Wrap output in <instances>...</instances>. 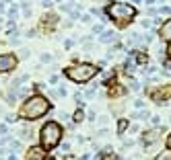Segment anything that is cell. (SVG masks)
I'll return each mask as SVG.
<instances>
[{"label": "cell", "instance_id": "obj_1", "mask_svg": "<svg viewBox=\"0 0 171 160\" xmlns=\"http://www.w3.org/2000/svg\"><path fill=\"white\" fill-rule=\"evenodd\" d=\"M49 109H52V105H49V101L45 97H41V95H31L29 99H25L19 115L23 117V119L35 121V119H39V117H44Z\"/></svg>", "mask_w": 171, "mask_h": 160}, {"label": "cell", "instance_id": "obj_2", "mask_svg": "<svg viewBox=\"0 0 171 160\" xmlns=\"http://www.w3.org/2000/svg\"><path fill=\"white\" fill-rule=\"evenodd\" d=\"M105 12H107V15L116 21V23L126 25L128 21L134 19V15H136V8H134L132 4H126V2H111V4H107Z\"/></svg>", "mask_w": 171, "mask_h": 160}, {"label": "cell", "instance_id": "obj_3", "mask_svg": "<svg viewBox=\"0 0 171 160\" xmlns=\"http://www.w3.org/2000/svg\"><path fill=\"white\" fill-rule=\"evenodd\" d=\"M60 138H62V127L58 125L56 121H48L41 131H39V140H41V146L45 150H52L60 144Z\"/></svg>", "mask_w": 171, "mask_h": 160}, {"label": "cell", "instance_id": "obj_4", "mask_svg": "<svg viewBox=\"0 0 171 160\" xmlns=\"http://www.w3.org/2000/svg\"><path fill=\"white\" fill-rule=\"evenodd\" d=\"M97 72H99L97 66H93V64H76V66L66 70V76L74 82H89Z\"/></svg>", "mask_w": 171, "mask_h": 160}, {"label": "cell", "instance_id": "obj_5", "mask_svg": "<svg viewBox=\"0 0 171 160\" xmlns=\"http://www.w3.org/2000/svg\"><path fill=\"white\" fill-rule=\"evenodd\" d=\"M17 56H13V53H0V74H6L10 72V70L17 68Z\"/></svg>", "mask_w": 171, "mask_h": 160}, {"label": "cell", "instance_id": "obj_6", "mask_svg": "<svg viewBox=\"0 0 171 160\" xmlns=\"http://www.w3.org/2000/svg\"><path fill=\"white\" fill-rule=\"evenodd\" d=\"M45 158V148L41 146H33V148H29L27 150V160H44Z\"/></svg>", "mask_w": 171, "mask_h": 160}, {"label": "cell", "instance_id": "obj_7", "mask_svg": "<svg viewBox=\"0 0 171 160\" xmlns=\"http://www.w3.org/2000/svg\"><path fill=\"white\" fill-rule=\"evenodd\" d=\"M151 97H153V101H157L159 105H163V101H167V99L171 97V84H169L167 88H163V90H157V92H153Z\"/></svg>", "mask_w": 171, "mask_h": 160}, {"label": "cell", "instance_id": "obj_8", "mask_svg": "<svg viewBox=\"0 0 171 160\" xmlns=\"http://www.w3.org/2000/svg\"><path fill=\"white\" fill-rule=\"evenodd\" d=\"M159 35H161V39H165V41H171V19L163 23V27H161V31H159Z\"/></svg>", "mask_w": 171, "mask_h": 160}, {"label": "cell", "instance_id": "obj_9", "mask_svg": "<svg viewBox=\"0 0 171 160\" xmlns=\"http://www.w3.org/2000/svg\"><path fill=\"white\" fill-rule=\"evenodd\" d=\"M101 37H99V41H101V43H111V41H116L117 39V35L113 33V31H101Z\"/></svg>", "mask_w": 171, "mask_h": 160}, {"label": "cell", "instance_id": "obj_10", "mask_svg": "<svg viewBox=\"0 0 171 160\" xmlns=\"http://www.w3.org/2000/svg\"><path fill=\"white\" fill-rule=\"evenodd\" d=\"M157 133H159V129H153L148 131V133H144V144H153V142H157Z\"/></svg>", "mask_w": 171, "mask_h": 160}, {"label": "cell", "instance_id": "obj_11", "mask_svg": "<svg viewBox=\"0 0 171 160\" xmlns=\"http://www.w3.org/2000/svg\"><path fill=\"white\" fill-rule=\"evenodd\" d=\"M41 21H44V25H49V27H52V25L56 23V15H45Z\"/></svg>", "mask_w": 171, "mask_h": 160}, {"label": "cell", "instance_id": "obj_12", "mask_svg": "<svg viewBox=\"0 0 171 160\" xmlns=\"http://www.w3.org/2000/svg\"><path fill=\"white\" fill-rule=\"evenodd\" d=\"M21 138H23V140H29V138H31L29 127H23V129H21Z\"/></svg>", "mask_w": 171, "mask_h": 160}, {"label": "cell", "instance_id": "obj_13", "mask_svg": "<svg viewBox=\"0 0 171 160\" xmlns=\"http://www.w3.org/2000/svg\"><path fill=\"white\" fill-rule=\"evenodd\" d=\"M83 119H85V113L83 111H76V113H74V121H76V123H80Z\"/></svg>", "mask_w": 171, "mask_h": 160}, {"label": "cell", "instance_id": "obj_14", "mask_svg": "<svg viewBox=\"0 0 171 160\" xmlns=\"http://www.w3.org/2000/svg\"><path fill=\"white\" fill-rule=\"evenodd\" d=\"M140 25H142V29H151V27H153V21L151 19H144Z\"/></svg>", "mask_w": 171, "mask_h": 160}, {"label": "cell", "instance_id": "obj_15", "mask_svg": "<svg viewBox=\"0 0 171 160\" xmlns=\"http://www.w3.org/2000/svg\"><path fill=\"white\" fill-rule=\"evenodd\" d=\"M159 12H161V15H169L171 8H169V6H161V8H159Z\"/></svg>", "mask_w": 171, "mask_h": 160}, {"label": "cell", "instance_id": "obj_16", "mask_svg": "<svg viewBox=\"0 0 171 160\" xmlns=\"http://www.w3.org/2000/svg\"><path fill=\"white\" fill-rule=\"evenodd\" d=\"M41 62H52V56H49V53H44V56H41Z\"/></svg>", "mask_w": 171, "mask_h": 160}, {"label": "cell", "instance_id": "obj_17", "mask_svg": "<svg viewBox=\"0 0 171 160\" xmlns=\"http://www.w3.org/2000/svg\"><path fill=\"white\" fill-rule=\"evenodd\" d=\"M15 121H17L15 115H6V123H15Z\"/></svg>", "mask_w": 171, "mask_h": 160}, {"label": "cell", "instance_id": "obj_18", "mask_svg": "<svg viewBox=\"0 0 171 160\" xmlns=\"http://www.w3.org/2000/svg\"><path fill=\"white\" fill-rule=\"evenodd\" d=\"M101 31H103L101 25H95V27H93V33H101Z\"/></svg>", "mask_w": 171, "mask_h": 160}, {"label": "cell", "instance_id": "obj_19", "mask_svg": "<svg viewBox=\"0 0 171 160\" xmlns=\"http://www.w3.org/2000/svg\"><path fill=\"white\" fill-rule=\"evenodd\" d=\"M80 21H83V23H91V17H89V15H83V17H80Z\"/></svg>", "mask_w": 171, "mask_h": 160}, {"label": "cell", "instance_id": "obj_20", "mask_svg": "<svg viewBox=\"0 0 171 160\" xmlns=\"http://www.w3.org/2000/svg\"><path fill=\"white\" fill-rule=\"evenodd\" d=\"M130 88H132V90H138V88H140V84H138V82H132V84H130Z\"/></svg>", "mask_w": 171, "mask_h": 160}, {"label": "cell", "instance_id": "obj_21", "mask_svg": "<svg viewBox=\"0 0 171 160\" xmlns=\"http://www.w3.org/2000/svg\"><path fill=\"white\" fill-rule=\"evenodd\" d=\"M134 107H138V109H140V107H144V101H134Z\"/></svg>", "mask_w": 171, "mask_h": 160}, {"label": "cell", "instance_id": "obj_22", "mask_svg": "<svg viewBox=\"0 0 171 160\" xmlns=\"http://www.w3.org/2000/svg\"><path fill=\"white\" fill-rule=\"evenodd\" d=\"M153 123H155V125H159V123H161V117L155 115V117H153Z\"/></svg>", "mask_w": 171, "mask_h": 160}, {"label": "cell", "instance_id": "obj_23", "mask_svg": "<svg viewBox=\"0 0 171 160\" xmlns=\"http://www.w3.org/2000/svg\"><path fill=\"white\" fill-rule=\"evenodd\" d=\"M126 125H128L126 121H120V131H124V129H126Z\"/></svg>", "mask_w": 171, "mask_h": 160}, {"label": "cell", "instance_id": "obj_24", "mask_svg": "<svg viewBox=\"0 0 171 160\" xmlns=\"http://www.w3.org/2000/svg\"><path fill=\"white\" fill-rule=\"evenodd\" d=\"M4 4H6V2H0V15H2V12L6 10V6H4Z\"/></svg>", "mask_w": 171, "mask_h": 160}, {"label": "cell", "instance_id": "obj_25", "mask_svg": "<svg viewBox=\"0 0 171 160\" xmlns=\"http://www.w3.org/2000/svg\"><path fill=\"white\" fill-rule=\"evenodd\" d=\"M167 148H171V136L167 138Z\"/></svg>", "mask_w": 171, "mask_h": 160}, {"label": "cell", "instance_id": "obj_26", "mask_svg": "<svg viewBox=\"0 0 171 160\" xmlns=\"http://www.w3.org/2000/svg\"><path fill=\"white\" fill-rule=\"evenodd\" d=\"M8 160H19V158H17L15 154H10V156H8Z\"/></svg>", "mask_w": 171, "mask_h": 160}, {"label": "cell", "instance_id": "obj_27", "mask_svg": "<svg viewBox=\"0 0 171 160\" xmlns=\"http://www.w3.org/2000/svg\"><path fill=\"white\" fill-rule=\"evenodd\" d=\"M0 23H2V17H0Z\"/></svg>", "mask_w": 171, "mask_h": 160}, {"label": "cell", "instance_id": "obj_28", "mask_svg": "<svg viewBox=\"0 0 171 160\" xmlns=\"http://www.w3.org/2000/svg\"><path fill=\"white\" fill-rule=\"evenodd\" d=\"M44 160H45V158H44ZM48 160H52V158H48Z\"/></svg>", "mask_w": 171, "mask_h": 160}, {"label": "cell", "instance_id": "obj_29", "mask_svg": "<svg viewBox=\"0 0 171 160\" xmlns=\"http://www.w3.org/2000/svg\"><path fill=\"white\" fill-rule=\"evenodd\" d=\"M169 53H171V47H169Z\"/></svg>", "mask_w": 171, "mask_h": 160}, {"label": "cell", "instance_id": "obj_30", "mask_svg": "<svg viewBox=\"0 0 171 160\" xmlns=\"http://www.w3.org/2000/svg\"><path fill=\"white\" fill-rule=\"evenodd\" d=\"M0 160H2V158H0Z\"/></svg>", "mask_w": 171, "mask_h": 160}]
</instances>
